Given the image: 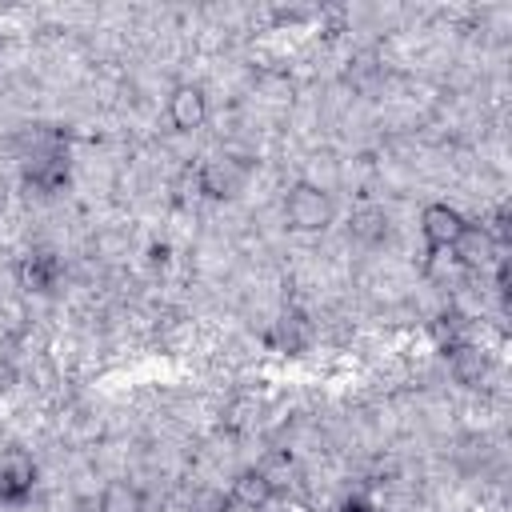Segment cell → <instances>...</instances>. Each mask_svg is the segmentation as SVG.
<instances>
[{
  "label": "cell",
  "instance_id": "6",
  "mask_svg": "<svg viewBox=\"0 0 512 512\" xmlns=\"http://www.w3.org/2000/svg\"><path fill=\"white\" fill-rule=\"evenodd\" d=\"M492 232L488 228H476V224H468L464 232H460V240L452 244V256L460 260V268H476V264H488L492 260Z\"/></svg>",
  "mask_w": 512,
  "mask_h": 512
},
{
  "label": "cell",
  "instance_id": "3",
  "mask_svg": "<svg viewBox=\"0 0 512 512\" xmlns=\"http://www.w3.org/2000/svg\"><path fill=\"white\" fill-rule=\"evenodd\" d=\"M168 120L176 132H196L208 120V96L200 84H176L168 96Z\"/></svg>",
  "mask_w": 512,
  "mask_h": 512
},
{
  "label": "cell",
  "instance_id": "10",
  "mask_svg": "<svg viewBox=\"0 0 512 512\" xmlns=\"http://www.w3.org/2000/svg\"><path fill=\"white\" fill-rule=\"evenodd\" d=\"M232 500L224 488H196L192 500H188V512H228Z\"/></svg>",
  "mask_w": 512,
  "mask_h": 512
},
{
  "label": "cell",
  "instance_id": "5",
  "mask_svg": "<svg viewBox=\"0 0 512 512\" xmlns=\"http://www.w3.org/2000/svg\"><path fill=\"white\" fill-rule=\"evenodd\" d=\"M36 484V464L24 452L0 456V500H24Z\"/></svg>",
  "mask_w": 512,
  "mask_h": 512
},
{
  "label": "cell",
  "instance_id": "9",
  "mask_svg": "<svg viewBox=\"0 0 512 512\" xmlns=\"http://www.w3.org/2000/svg\"><path fill=\"white\" fill-rule=\"evenodd\" d=\"M236 180H240V172H236L228 160H208V164L200 168V188H204L208 196H232V192H236Z\"/></svg>",
  "mask_w": 512,
  "mask_h": 512
},
{
  "label": "cell",
  "instance_id": "11",
  "mask_svg": "<svg viewBox=\"0 0 512 512\" xmlns=\"http://www.w3.org/2000/svg\"><path fill=\"white\" fill-rule=\"evenodd\" d=\"M12 384H16V368H12L8 356H0V392H8Z\"/></svg>",
  "mask_w": 512,
  "mask_h": 512
},
{
  "label": "cell",
  "instance_id": "2",
  "mask_svg": "<svg viewBox=\"0 0 512 512\" xmlns=\"http://www.w3.org/2000/svg\"><path fill=\"white\" fill-rule=\"evenodd\" d=\"M464 228H468V220L452 204H428L420 212V232H424L428 252H452V244L460 240Z\"/></svg>",
  "mask_w": 512,
  "mask_h": 512
},
{
  "label": "cell",
  "instance_id": "1",
  "mask_svg": "<svg viewBox=\"0 0 512 512\" xmlns=\"http://www.w3.org/2000/svg\"><path fill=\"white\" fill-rule=\"evenodd\" d=\"M284 224L292 232H324L332 224V200L316 184H292L284 196Z\"/></svg>",
  "mask_w": 512,
  "mask_h": 512
},
{
  "label": "cell",
  "instance_id": "8",
  "mask_svg": "<svg viewBox=\"0 0 512 512\" xmlns=\"http://www.w3.org/2000/svg\"><path fill=\"white\" fill-rule=\"evenodd\" d=\"M452 372H456V380L460 384H480V376L488 372V356L476 348V344H456L452 348Z\"/></svg>",
  "mask_w": 512,
  "mask_h": 512
},
{
  "label": "cell",
  "instance_id": "4",
  "mask_svg": "<svg viewBox=\"0 0 512 512\" xmlns=\"http://www.w3.org/2000/svg\"><path fill=\"white\" fill-rule=\"evenodd\" d=\"M272 496H276V484H272V476H268L264 468H244V472H236V480H232V488H228V500H232L236 508H248V512H260L264 504H272Z\"/></svg>",
  "mask_w": 512,
  "mask_h": 512
},
{
  "label": "cell",
  "instance_id": "7",
  "mask_svg": "<svg viewBox=\"0 0 512 512\" xmlns=\"http://www.w3.org/2000/svg\"><path fill=\"white\" fill-rule=\"evenodd\" d=\"M100 512H144V492L128 480H108L100 492Z\"/></svg>",
  "mask_w": 512,
  "mask_h": 512
}]
</instances>
